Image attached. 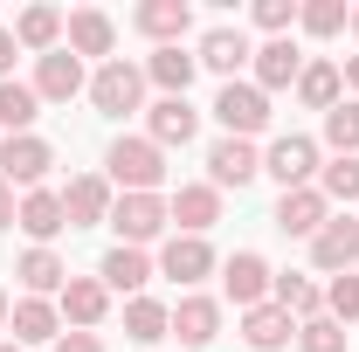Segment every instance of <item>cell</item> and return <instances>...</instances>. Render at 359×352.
Here are the masks:
<instances>
[{
	"mask_svg": "<svg viewBox=\"0 0 359 352\" xmlns=\"http://www.w3.org/2000/svg\"><path fill=\"white\" fill-rule=\"evenodd\" d=\"M166 332H173V311L159 297H125V339L132 346H159Z\"/></svg>",
	"mask_w": 359,
	"mask_h": 352,
	"instance_id": "cell-29",
	"label": "cell"
},
{
	"mask_svg": "<svg viewBox=\"0 0 359 352\" xmlns=\"http://www.w3.org/2000/svg\"><path fill=\"white\" fill-rule=\"evenodd\" d=\"M194 62H201V69H215L222 83H235V69H242V62H256V48H249L242 28H208L201 48H194Z\"/></svg>",
	"mask_w": 359,
	"mask_h": 352,
	"instance_id": "cell-17",
	"label": "cell"
},
{
	"mask_svg": "<svg viewBox=\"0 0 359 352\" xmlns=\"http://www.w3.org/2000/svg\"><path fill=\"white\" fill-rule=\"evenodd\" d=\"M14 276H21V290H28V297H62V283H69V263H62L55 249H28V256L14 263Z\"/></svg>",
	"mask_w": 359,
	"mask_h": 352,
	"instance_id": "cell-27",
	"label": "cell"
},
{
	"mask_svg": "<svg viewBox=\"0 0 359 352\" xmlns=\"http://www.w3.org/2000/svg\"><path fill=\"white\" fill-rule=\"evenodd\" d=\"M263 173L290 194V187H318V138L304 132H283V138H269V152H263Z\"/></svg>",
	"mask_w": 359,
	"mask_h": 352,
	"instance_id": "cell-5",
	"label": "cell"
},
{
	"mask_svg": "<svg viewBox=\"0 0 359 352\" xmlns=\"http://www.w3.org/2000/svg\"><path fill=\"white\" fill-rule=\"evenodd\" d=\"M249 69H256V90H297V76H304V55H297V42H290V35H283V42H263L256 48V62H249Z\"/></svg>",
	"mask_w": 359,
	"mask_h": 352,
	"instance_id": "cell-21",
	"label": "cell"
},
{
	"mask_svg": "<svg viewBox=\"0 0 359 352\" xmlns=\"http://www.w3.org/2000/svg\"><path fill=\"white\" fill-rule=\"evenodd\" d=\"M62 48L83 62V55H111L118 48V21L104 14V7H76L69 21H62Z\"/></svg>",
	"mask_w": 359,
	"mask_h": 352,
	"instance_id": "cell-13",
	"label": "cell"
},
{
	"mask_svg": "<svg viewBox=\"0 0 359 352\" xmlns=\"http://www.w3.org/2000/svg\"><path fill=\"white\" fill-rule=\"evenodd\" d=\"M90 104H97L104 118H132V111H145V69L125 62V55H111V62L90 76Z\"/></svg>",
	"mask_w": 359,
	"mask_h": 352,
	"instance_id": "cell-2",
	"label": "cell"
},
{
	"mask_svg": "<svg viewBox=\"0 0 359 352\" xmlns=\"http://www.w3.org/2000/svg\"><path fill=\"white\" fill-rule=\"evenodd\" d=\"M346 97V69L339 62H304V76H297V104L304 111H332Z\"/></svg>",
	"mask_w": 359,
	"mask_h": 352,
	"instance_id": "cell-30",
	"label": "cell"
},
{
	"mask_svg": "<svg viewBox=\"0 0 359 352\" xmlns=\"http://www.w3.org/2000/svg\"><path fill=\"white\" fill-rule=\"evenodd\" d=\"M0 352H21V346H14V339H0Z\"/></svg>",
	"mask_w": 359,
	"mask_h": 352,
	"instance_id": "cell-44",
	"label": "cell"
},
{
	"mask_svg": "<svg viewBox=\"0 0 359 352\" xmlns=\"http://www.w3.org/2000/svg\"><path fill=\"white\" fill-rule=\"evenodd\" d=\"M111 228H118V249H145L173 228V215L159 194H125V201H111Z\"/></svg>",
	"mask_w": 359,
	"mask_h": 352,
	"instance_id": "cell-4",
	"label": "cell"
},
{
	"mask_svg": "<svg viewBox=\"0 0 359 352\" xmlns=\"http://www.w3.org/2000/svg\"><path fill=\"white\" fill-rule=\"evenodd\" d=\"M104 166H111L104 180H118L125 194H159V187H166V152H159L152 138H111Z\"/></svg>",
	"mask_w": 359,
	"mask_h": 352,
	"instance_id": "cell-1",
	"label": "cell"
},
{
	"mask_svg": "<svg viewBox=\"0 0 359 352\" xmlns=\"http://www.w3.org/2000/svg\"><path fill=\"white\" fill-rule=\"evenodd\" d=\"M256 173H263V152H256L249 138H215V145H208V187H215V194H222V187L242 194Z\"/></svg>",
	"mask_w": 359,
	"mask_h": 352,
	"instance_id": "cell-9",
	"label": "cell"
},
{
	"mask_svg": "<svg viewBox=\"0 0 359 352\" xmlns=\"http://www.w3.org/2000/svg\"><path fill=\"white\" fill-rule=\"evenodd\" d=\"M132 28L145 35V42H159V48H180V35L194 28V7H187V0H138Z\"/></svg>",
	"mask_w": 359,
	"mask_h": 352,
	"instance_id": "cell-12",
	"label": "cell"
},
{
	"mask_svg": "<svg viewBox=\"0 0 359 352\" xmlns=\"http://www.w3.org/2000/svg\"><path fill=\"white\" fill-rule=\"evenodd\" d=\"M269 304H283L297 325H304V318H325V290H318L311 276H290V269H283V276L269 283Z\"/></svg>",
	"mask_w": 359,
	"mask_h": 352,
	"instance_id": "cell-31",
	"label": "cell"
},
{
	"mask_svg": "<svg viewBox=\"0 0 359 352\" xmlns=\"http://www.w3.org/2000/svg\"><path fill=\"white\" fill-rule=\"evenodd\" d=\"M14 215H21V201H14V187L0 180V228H14Z\"/></svg>",
	"mask_w": 359,
	"mask_h": 352,
	"instance_id": "cell-41",
	"label": "cell"
},
{
	"mask_svg": "<svg viewBox=\"0 0 359 352\" xmlns=\"http://www.w3.org/2000/svg\"><path fill=\"white\" fill-rule=\"evenodd\" d=\"M173 332H180V346H194V352H201V346H215V339H222V304L187 290V297L173 304Z\"/></svg>",
	"mask_w": 359,
	"mask_h": 352,
	"instance_id": "cell-22",
	"label": "cell"
},
{
	"mask_svg": "<svg viewBox=\"0 0 359 352\" xmlns=\"http://www.w3.org/2000/svg\"><path fill=\"white\" fill-rule=\"evenodd\" d=\"M7 325H14V346H55L62 339V311L48 304V297H21V304L7 311Z\"/></svg>",
	"mask_w": 359,
	"mask_h": 352,
	"instance_id": "cell-24",
	"label": "cell"
},
{
	"mask_svg": "<svg viewBox=\"0 0 359 352\" xmlns=\"http://www.w3.org/2000/svg\"><path fill=\"white\" fill-rule=\"evenodd\" d=\"M194 132H201V111L187 104V97H159L152 111H145V138L166 152V145H194Z\"/></svg>",
	"mask_w": 359,
	"mask_h": 352,
	"instance_id": "cell-16",
	"label": "cell"
},
{
	"mask_svg": "<svg viewBox=\"0 0 359 352\" xmlns=\"http://www.w3.org/2000/svg\"><path fill=\"white\" fill-rule=\"evenodd\" d=\"M48 166H55V145L48 138H35V132H21V138H0V180L7 187H42L48 180Z\"/></svg>",
	"mask_w": 359,
	"mask_h": 352,
	"instance_id": "cell-6",
	"label": "cell"
},
{
	"mask_svg": "<svg viewBox=\"0 0 359 352\" xmlns=\"http://www.w3.org/2000/svg\"><path fill=\"white\" fill-rule=\"evenodd\" d=\"M7 311H14V297H7V290H0V332H7Z\"/></svg>",
	"mask_w": 359,
	"mask_h": 352,
	"instance_id": "cell-43",
	"label": "cell"
},
{
	"mask_svg": "<svg viewBox=\"0 0 359 352\" xmlns=\"http://www.w3.org/2000/svg\"><path fill=\"white\" fill-rule=\"evenodd\" d=\"M311 263L325 269V276L359 269V215H332L325 228H318V235H311Z\"/></svg>",
	"mask_w": 359,
	"mask_h": 352,
	"instance_id": "cell-8",
	"label": "cell"
},
{
	"mask_svg": "<svg viewBox=\"0 0 359 352\" xmlns=\"http://www.w3.org/2000/svg\"><path fill=\"white\" fill-rule=\"evenodd\" d=\"M62 215H69V228L111 221V180H104V173H76L69 187H62Z\"/></svg>",
	"mask_w": 359,
	"mask_h": 352,
	"instance_id": "cell-20",
	"label": "cell"
},
{
	"mask_svg": "<svg viewBox=\"0 0 359 352\" xmlns=\"http://www.w3.org/2000/svg\"><path fill=\"white\" fill-rule=\"evenodd\" d=\"M242 339L256 352H283L290 339H297V318L283 304H256V311H242Z\"/></svg>",
	"mask_w": 359,
	"mask_h": 352,
	"instance_id": "cell-25",
	"label": "cell"
},
{
	"mask_svg": "<svg viewBox=\"0 0 359 352\" xmlns=\"http://www.w3.org/2000/svg\"><path fill=\"white\" fill-rule=\"evenodd\" d=\"M48 352H104V339H97V332H62Z\"/></svg>",
	"mask_w": 359,
	"mask_h": 352,
	"instance_id": "cell-39",
	"label": "cell"
},
{
	"mask_svg": "<svg viewBox=\"0 0 359 352\" xmlns=\"http://www.w3.org/2000/svg\"><path fill=\"white\" fill-rule=\"evenodd\" d=\"M215 249H208V235H166V249H159V276H173L180 290H194L201 276H215Z\"/></svg>",
	"mask_w": 359,
	"mask_h": 352,
	"instance_id": "cell-10",
	"label": "cell"
},
{
	"mask_svg": "<svg viewBox=\"0 0 359 352\" xmlns=\"http://www.w3.org/2000/svg\"><path fill=\"white\" fill-rule=\"evenodd\" d=\"M194 76H201V62H194L187 48H152V55H145V83H159L166 97H187Z\"/></svg>",
	"mask_w": 359,
	"mask_h": 352,
	"instance_id": "cell-28",
	"label": "cell"
},
{
	"mask_svg": "<svg viewBox=\"0 0 359 352\" xmlns=\"http://www.w3.org/2000/svg\"><path fill=\"white\" fill-rule=\"evenodd\" d=\"M325 145H332L339 159H359V104L353 97H339V104L325 111Z\"/></svg>",
	"mask_w": 359,
	"mask_h": 352,
	"instance_id": "cell-34",
	"label": "cell"
},
{
	"mask_svg": "<svg viewBox=\"0 0 359 352\" xmlns=\"http://www.w3.org/2000/svg\"><path fill=\"white\" fill-rule=\"evenodd\" d=\"M325 318L359 325V269H346V276H332V283H325Z\"/></svg>",
	"mask_w": 359,
	"mask_h": 352,
	"instance_id": "cell-36",
	"label": "cell"
},
{
	"mask_svg": "<svg viewBox=\"0 0 359 352\" xmlns=\"http://www.w3.org/2000/svg\"><path fill=\"white\" fill-rule=\"evenodd\" d=\"M90 76H83V62L69 55V48H55V55H35V97L42 104H69V97H83Z\"/></svg>",
	"mask_w": 359,
	"mask_h": 352,
	"instance_id": "cell-14",
	"label": "cell"
},
{
	"mask_svg": "<svg viewBox=\"0 0 359 352\" xmlns=\"http://www.w3.org/2000/svg\"><path fill=\"white\" fill-rule=\"evenodd\" d=\"M35 118H42V97H35V83H0V132L21 138V132H35Z\"/></svg>",
	"mask_w": 359,
	"mask_h": 352,
	"instance_id": "cell-32",
	"label": "cell"
},
{
	"mask_svg": "<svg viewBox=\"0 0 359 352\" xmlns=\"http://www.w3.org/2000/svg\"><path fill=\"white\" fill-rule=\"evenodd\" d=\"M55 311H62V332H97V325L111 318V290H104L97 276H69L62 297H55Z\"/></svg>",
	"mask_w": 359,
	"mask_h": 352,
	"instance_id": "cell-11",
	"label": "cell"
},
{
	"mask_svg": "<svg viewBox=\"0 0 359 352\" xmlns=\"http://www.w3.org/2000/svg\"><path fill=\"white\" fill-rule=\"evenodd\" d=\"M256 28H263L269 42H283L297 28V0H256Z\"/></svg>",
	"mask_w": 359,
	"mask_h": 352,
	"instance_id": "cell-38",
	"label": "cell"
},
{
	"mask_svg": "<svg viewBox=\"0 0 359 352\" xmlns=\"http://www.w3.org/2000/svg\"><path fill=\"white\" fill-rule=\"evenodd\" d=\"M269 283H276V269L256 256V249H235L222 263V290L235 297V311H256V304H269Z\"/></svg>",
	"mask_w": 359,
	"mask_h": 352,
	"instance_id": "cell-7",
	"label": "cell"
},
{
	"mask_svg": "<svg viewBox=\"0 0 359 352\" xmlns=\"http://www.w3.org/2000/svg\"><path fill=\"white\" fill-rule=\"evenodd\" d=\"M353 35H359V7H353Z\"/></svg>",
	"mask_w": 359,
	"mask_h": 352,
	"instance_id": "cell-45",
	"label": "cell"
},
{
	"mask_svg": "<svg viewBox=\"0 0 359 352\" xmlns=\"http://www.w3.org/2000/svg\"><path fill=\"white\" fill-rule=\"evenodd\" d=\"M276 228H283V235H304V242H311L318 228H325V221H332V201H325V194H318V187H290V194H283V201H276Z\"/></svg>",
	"mask_w": 359,
	"mask_h": 352,
	"instance_id": "cell-18",
	"label": "cell"
},
{
	"mask_svg": "<svg viewBox=\"0 0 359 352\" xmlns=\"http://www.w3.org/2000/svg\"><path fill=\"white\" fill-rule=\"evenodd\" d=\"M346 90H359V55H353V62H346Z\"/></svg>",
	"mask_w": 359,
	"mask_h": 352,
	"instance_id": "cell-42",
	"label": "cell"
},
{
	"mask_svg": "<svg viewBox=\"0 0 359 352\" xmlns=\"http://www.w3.org/2000/svg\"><path fill=\"white\" fill-rule=\"evenodd\" d=\"M215 118H222V138H249L256 145V132H269V97L235 76V83L215 90Z\"/></svg>",
	"mask_w": 359,
	"mask_h": 352,
	"instance_id": "cell-3",
	"label": "cell"
},
{
	"mask_svg": "<svg viewBox=\"0 0 359 352\" xmlns=\"http://www.w3.org/2000/svg\"><path fill=\"white\" fill-rule=\"evenodd\" d=\"M62 21H69L62 7H21V14H14V42L35 48V55H55V48H62Z\"/></svg>",
	"mask_w": 359,
	"mask_h": 352,
	"instance_id": "cell-26",
	"label": "cell"
},
{
	"mask_svg": "<svg viewBox=\"0 0 359 352\" xmlns=\"http://www.w3.org/2000/svg\"><path fill=\"white\" fill-rule=\"evenodd\" d=\"M166 215H173V235H208L222 221V194L215 187H180L166 201Z\"/></svg>",
	"mask_w": 359,
	"mask_h": 352,
	"instance_id": "cell-23",
	"label": "cell"
},
{
	"mask_svg": "<svg viewBox=\"0 0 359 352\" xmlns=\"http://www.w3.org/2000/svg\"><path fill=\"white\" fill-rule=\"evenodd\" d=\"M14 228H21L35 249H48V242L69 228V215H62V194H55V187H35V194H21V215H14Z\"/></svg>",
	"mask_w": 359,
	"mask_h": 352,
	"instance_id": "cell-15",
	"label": "cell"
},
{
	"mask_svg": "<svg viewBox=\"0 0 359 352\" xmlns=\"http://www.w3.org/2000/svg\"><path fill=\"white\" fill-rule=\"evenodd\" d=\"M297 28L318 35V42H332V35L353 28V7H346V0H304V7H297Z\"/></svg>",
	"mask_w": 359,
	"mask_h": 352,
	"instance_id": "cell-33",
	"label": "cell"
},
{
	"mask_svg": "<svg viewBox=\"0 0 359 352\" xmlns=\"http://www.w3.org/2000/svg\"><path fill=\"white\" fill-rule=\"evenodd\" d=\"M14 55H21V42H14V28H0V83H14Z\"/></svg>",
	"mask_w": 359,
	"mask_h": 352,
	"instance_id": "cell-40",
	"label": "cell"
},
{
	"mask_svg": "<svg viewBox=\"0 0 359 352\" xmlns=\"http://www.w3.org/2000/svg\"><path fill=\"white\" fill-rule=\"evenodd\" d=\"M318 194L325 201H359V159H332V166H318Z\"/></svg>",
	"mask_w": 359,
	"mask_h": 352,
	"instance_id": "cell-35",
	"label": "cell"
},
{
	"mask_svg": "<svg viewBox=\"0 0 359 352\" xmlns=\"http://www.w3.org/2000/svg\"><path fill=\"white\" fill-rule=\"evenodd\" d=\"M346 339H353V332H346L339 318H304V325H297V346L304 352H346Z\"/></svg>",
	"mask_w": 359,
	"mask_h": 352,
	"instance_id": "cell-37",
	"label": "cell"
},
{
	"mask_svg": "<svg viewBox=\"0 0 359 352\" xmlns=\"http://www.w3.org/2000/svg\"><path fill=\"white\" fill-rule=\"evenodd\" d=\"M152 276H159V263L145 249H104V263H97V283L104 290H125V297H145Z\"/></svg>",
	"mask_w": 359,
	"mask_h": 352,
	"instance_id": "cell-19",
	"label": "cell"
}]
</instances>
